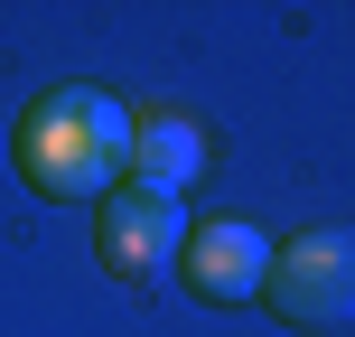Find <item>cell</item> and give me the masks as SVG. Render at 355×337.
<instances>
[{
	"mask_svg": "<svg viewBox=\"0 0 355 337\" xmlns=\"http://www.w3.org/2000/svg\"><path fill=\"white\" fill-rule=\"evenodd\" d=\"M262 281H271V309H281V319L337 328V319H346V234H309V244H290Z\"/></svg>",
	"mask_w": 355,
	"mask_h": 337,
	"instance_id": "7a4b0ae2",
	"label": "cell"
},
{
	"mask_svg": "<svg viewBox=\"0 0 355 337\" xmlns=\"http://www.w3.org/2000/svg\"><path fill=\"white\" fill-rule=\"evenodd\" d=\"M131 113L112 104V94H94V85H66V94H47L37 104V122H28V178L47 197H94V188H112V169H131Z\"/></svg>",
	"mask_w": 355,
	"mask_h": 337,
	"instance_id": "6da1fadb",
	"label": "cell"
},
{
	"mask_svg": "<svg viewBox=\"0 0 355 337\" xmlns=\"http://www.w3.org/2000/svg\"><path fill=\"white\" fill-rule=\"evenodd\" d=\"M131 150H141V188L150 197H178V178H196V160H206L196 122H178V113H159L150 131H131Z\"/></svg>",
	"mask_w": 355,
	"mask_h": 337,
	"instance_id": "5b68a950",
	"label": "cell"
},
{
	"mask_svg": "<svg viewBox=\"0 0 355 337\" xmlns=\"http://www.w3.org/2000/svg\"><path fill=\"white\" fill-rule=\"evenodd\" d=\"M178 244H187V225H178V197H150V188L112 197V215H103V253H112V272L150 281V272H168V263H178Z\"/></svg>",
	"mask_w": 355,
	"mask_h": 337,
	"instance_id": "3957f363",
	"label": "cell"
},
{
	"mask_svg": "<svg viewBox=\"0 0 355 337\" xmlns=\"http://www.w3.org/2000/svg\"><path fill=\"white\" fill-rule=\"evenodd\" d=\"M187 253V281H196V300H243L252 281L271 272V244L252 225H206L196 244H178Z\"/></svg>",
	"mask_w": 355,
	"mask_h": 337,
	"instance_id": "277c9868",
	"label": "cell"
}]
</instances>
